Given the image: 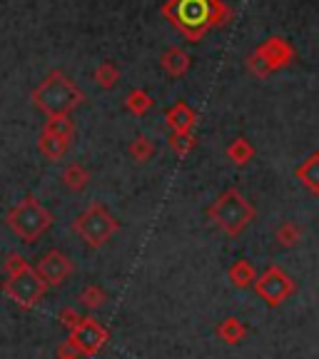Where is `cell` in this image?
I'll use <instances>...</instances> for the list:
<instances>
[{"instance_id":"cell-20","label":"cell","mask_w":319,"mask_h":359,"mask_svg":"<svg viewBox=\"0 0 319 359\" xmlns=\"http://www.w3.org/2000/svg\"><path fill=\"white\" fill-rule=\"evenodd\" d=\"M152 152H155V147H152V142L147 140L145 135L135 137L133 145H130V155H133L137 163H147V160L152 157Z\"/></svg>"},{"instance_id":"cell-7","label":"cell","mask_w":319,"mask_h":359,"mask_svg":"<svg viewBox=\"0 0 319 359\" xmlns=\"http://www.w3.org/2000/svg\"><path fill=\"white\" fill-rule=\"evenodd\" d=\"M110 339V332L95 317H80L78 325L70 330V342L80 352V357H95Z\"/></svg>"},{"instance_id":"cell-10","label":"cell","mask_w":319,"mask_h":359,"mask_svg":"<svg viewBox=\"0 0 319 359\" xmlns=\"http://www.w3.org/2000/svg\"><path fill=\"white\" fill-rule=\"evenodd\" d=\"M215 334H217L224 344H240L247 337V325L242 320H237V317H227V320H222L217 325Z\"/></svg>"},{"instance_id":"cell-21","label":"cell","mask_w":319,"mask_h":359,"mask_svg":"<svg viewBox=\"0 0 319 359\" xmlns=\"http://www.w3.org/2000/svg\"><path fill=\"white\" fill-rule=\"evenodd\" d=\"M152 107V100L147 93H142V90H133L128 95V110H133L135 115H142V112H147Z\"/></svg>"},{"instance_id":"cell-12","label":"cell","mask_w":319,"mask_h":359,"mask_svg":"<svg viewBox=\"0 0 319 359\" xmlns=\"http://www.w3.org/2000/svg\"><path fill=\"white\" fill-rule=\"evenodd\" d=\"M297 180L307 187L309 192L319 195V155L307 157L302 165L297 168Z\"/></svg>"},{"instance_id":"cell-14","label":"cell","mask_w":319,"mask_h":359,"mask_svg":"<svg viewBox=\"0 0 319 359\" xmlns=\"http://www.w3.org/2000/svg\"><path fill=\"white\" fill-rule=\"evenodd\" d=\"M210 15V8H208V0H182V6H179V18L182 22H205Z\"/></svg>"},{"instance_id":"cell-2","label":"cell","mask_w":319,"mask_h":359,"mask_svg":"<svg viewBox=\"0 0 319 359\" xmlns=\"http://www.w3.org/2000/svg\"><path fill=\"white\" fill-rule=\"evenodd\" d=\"M6 272H8V280L3 285V292L11 294V299H15L22 309L35 307L43 299L48 285L38 277L35 267H30L18 252L6 257Z\"/></svg>"},{"instance_id":"cell-8","label":"cell","mask_w":319,"mask_h":359,"mask_svg":"<svg viewBox=\"0 0 319 359\" xmlns=\"http://www.w3.org/2000/svg\"><path fill=\"white\" fill-rule=\"evenodd\" d=\"M73 269L75 267L67 255H62L60 250H50V252H45L43 257H40L35 272H38V277L48 287H60L67 277L73 275Z\"/></svg>"},{"instance_id":"cell-13","label":"cell","mask_w":319,"mask_h":359,"mask_svg":"<svg viewBox=\"0 0 319 359\" xmlns=\"http://www.w3.org/2000/svg\"><path fill=\"white\" fill-rule=\"evenodd\" d=\"M168 125L175 133H190V128L195 125V112H192L185 102H177V105L168 112Z\"/></svg>"},{"instance_id":"cell-15","label":"cell","mask_w":319,"mask_h":359,"mask_svg":"<svg viewBox=\"0 0 319 359\" xmlns=\"http://www.w3.org/2000/svg\"><path fill=\"white\" fill-rule=\"evenodd\" d=\"M88 170L83 168L80 163H70L65 170H62V182H65L67 190H73V192H80L85 190V185H88Z\"/></svg>"},{"instance_id":"cell-1","label":"cell","mask_w":319,"mask_h":359,"mask_svg":"<svg viewBox=\"0 0 319 359\" xmlns=\"http://www.w3.org/2000/svg\"><path fill=\"white\" fill-rule=\"evenodd\" d=\"M33 102L38 110L50 115H70L83 102V90L62 73H50L33 90Z\"/></svg>"},{"instance_id":"cell-11","label":"cell","mask_w":319,"mask_h":359,"mask_svg":"<svg viewBox=\"0 0 319 359\" xmlns=\"http://www.w3.org/2000/svg\"><path fill=\"white\" fill-rule=\"evenodd\" d=\"M67 147H70V140H65V137H57V135L40 133L38 150H40V155L48 157V160H60V157L67 152Z\"/></svg>"},{"instance_id":"cell-22","label":"cell","mask_w":319,"mask_h":359,"mask_svg":"<svg viewBox=\"0 0 319 359\" xmlns=\"http://www.w3.org/2000/svg\"><path fill=\"white\" fill-rule=\"evenodd\" d=\"M163 65L168 67L170 75L185 73V70H187V55H185V53H179V50H170L168 55H165Z\"/></svg>"},{"instance_id":"cell-26","label":"cell","mask_w":319,"mask_h":359,"mask_svg":"<svg viewBox=\"0 0 319 359\" xmlns=\"http://www.w3.org/2000/svg\"><path fill=\"white\" fill-rule=\"evenodd\" d=\"M57 359H80V352L73 347L70 339H65V342L57 347Z\"/></svg>"},{"instance_id":"cell-3","label":"cell","mask_w":319,"mask_h":359,"mask_svg":"<svg viewBox=\"0 0 319 359\" xmlns=\"http://www.w3.org/2000/svg\"><path fill=\"white\" fill-rule=\"evenodd\" d=\"M208 215L224 235L237 237V235H242V232L250 227V222L254 219V208L250 205V200H247L240 190H224L222 195L210 205Z\"/></svg>"},{"instance_id":"cell-16","label":"cell","mask_w":319,"mask_h":359,"mask_svg":"<svg viewBox=\"0 0 319 359\" xmlns=\"http://www.w3.org/2000/svg\"><path fill=\"white\" fill-rule=\"evenodd\" d=\"M43 133L57 135V137L70 140V137H73V120H70V115H50L48 123H45Z\"/></svg>"},{"instance_id":"cell-9","label":"cell","mask_w":319,"mask_h":359,"mask_svg":"<svg viewBox=\"0 0 319 359\" xmlns=\"http://www.w3.org/2000/svg\"><path fill=\"white\" fill-rule=\"evenodd\" d=\"M227 275H230L232 287H237V290H250V287L254 285V280H257V269H254V264L250 262V259H237V262H232Z\"/></svg>"},{"instance_id":"cell-18","label":"cell","mask_w":319,"mask_h":359,"mask_svg":"<svg viewBox=\"0 0 319 359\" xmlns=\"http://www.w3.org/2000/svg\"><path fill=\"white\" fill-rule=\"evenodd\" d=\"M275 237L282 247H294L299 240H302V230H299L294 222H282L275 230Z\"/></svg>"},{"instance_id":"cell-25","label":"cell","mask_w":319,"mask_h":359,"mask_svg":"<svg viewBox=\"0 0 319 359\" xmlns=\"http://www.w3.org/2000/svg\"><path fill=\"white\" fill-rule=\"evenodd\" d=\"M57 320H60L62 327L73 330V327L80 322V312H78V309H73V307H65V309H60V312H57Z\"/></svg>"},{"instance_id":"cell-5","label":"cell","mask_w":319,"mask_h":359,"mask_svg":"<svg viewBox=\"0 0 319 359\" xmlns=\"http://www.w3.org/2000/svg\"><path fill=\"white\" fill-rule=\"evenodd\" d=\"M73 230L88 247L100 250L120 230V219H115V215L107 212V208H102L100 202H93L83 215L75 217Z\"/></svg>"},{"instance_id":"cell-6","label":"cell","mask_w":319,"mask_h":359,"mask_svg":"<svg viewBox=\"0 0 319 359\" xmlns=\"http://www.w3.org/2000/svg\"><path fill=\"white\" fill-rule=\"evenodd\" d=\"M252 290L257 292L259 299H264L267 307H280L287 297L294 294V280L287 275L280 264H269L262 275L254 280Z\"/></svg>"},{"instance_id":"cell-4","label":"cell","mask_w":319,"mask_h":359,"mask_svg":"<svg viewBox=\"0 0 319 359\" xmlns=\"http://www.w3.org/2000/svg\"><path fill=\"white\" fill-rule=\"evenodd\" d=\"M6 224L25 242V245H33L43 232L50 230L53 215L48 212L33 195H28V197H22L15 208L6 215Z\"/></svg>"},{"instance_id":"cell-19","label":"cell","mask_w":319,"mask_h":359,"mask_svg":"<svg viewBox=\"0 0 319 359\" xmlns=\"http://www.w3.org/2000/svg\"><path fill=\"white\" fill-rule=\"evenodd\" d=\"M227 155L232 157V163L245 165V163H250V160H252V145H250L245 137H237V140L227 147Z\"/></svg>"},{"instance_id":"cell-24","label":"cell","mask_w":319,"mask_h":359,"mask_svg":"<svg viewBox=\"0 0 319 359\" xmlns=\"http://www.w3.org/2000/svg\"><path fill=\"white\" fill-rule=\"evenodd\" d=\"M170 145H172V150L177 152V155H187V152L192 150V145H195V140L190 137V133H175L172 137H170Z\"/></svg>"},{"instance_id":"cell-23","label":"cell","mask_w":319,"mask_h":359,"mask_svg":"<svg viewBox=\"0 0 319 359\" xmlns=\"http://www.w3.org/2000/svg\"><path fill=\"white\" fill-rule=\"evenodd\" d=\"M118 78H120L118 67L110 65V62H102V65L95 70V80L100 88H112V85L118 83Z\"/></svg>"},{"instance_id":"cell-17","label":"cell","mask_w":319,"mask_h":359,"mask_svg":"<svg viewBox=\"0 0 319 359\" xmlns=\"http://www.w3.org/2000/svg\"><path fill=\"white\" fill-rule=\"evenodd\" d=\"M105 302H107L105 290H102V287H97V285H88L83 292H80V304H83L85 309H90V312L100 309Z\"/></svg>"}]
</instances>
